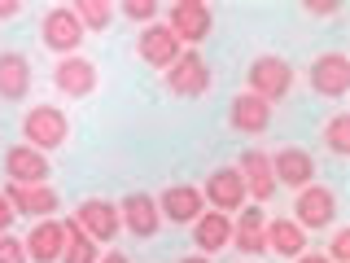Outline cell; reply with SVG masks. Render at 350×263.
<instances>
[{
	"mask_svg": "<svg viewBox=\"0 0 350 263\" xmlns=\"http://www.w3.org/2000/svg\"><path fill=\"white\" fill-rule=\"evenodd\" d=\"M293 84H298V71H293V62L280 58V53H258L245 71V92H254L258 101H267V105L284 101V97L293 92Z\"/></svg>",
	"mask_w": 350,
	"mask_h": 263,
	"instance_id": "1",
	"label": "cell"
},
{
	"mask_svg": "<svg viewBox=\"0 0 350 263\" xmlns=\"http://www.w3.org/2000/svg\"><path fill=\"white\" fill-rule=\"evenodd\" d=\"M293 224L302 228L306 237L311 233H328V228L342 219V202H337V189L333 184H306V189H298L293 193Z\"/></svg>",
	"mask_w": 350,
	"mask_h": 263,
	"instance_id": "2",
	"label": "cell"
},
{
	"mask_svg": "<svg viewBox=\"0 0 350 263\" xmlns=\"http://www.w3.org/2000/svg\"><path fill=\"white\" fill-rule=\"evenodd\" d=\"M211 84H215V71H211V62H206L197 49H184L180 58L162 71V88H167L171 97H180V101H197V97H206Z\"/></svg>",
	"mask_w": 350,
	"mask_h": 263,
	"instance_id": "3",
	"label": "cell"
},
{
	"mask_svg": "<svg viewBox=\"0 0 350 263\" xmlns=\"http://www.w3.org/2000/svg\"><path fill=\"white\" fill-rule=\"evenodd\" d=\"M70 140V114L62 105H31L22 114V145L49 153V149H62Z\"/></svg>",
	"mask_w": 350,
	"mask_h": 263,
	"instance_id": "4",
	"label": "cell"
},
{
	"mask_svg": "<svg viewBox=\"0 0 350 263\" xmlns=\"http://www.w3.org/2000/svg\"><path fill=\"white\" fill-rule=\"evenodd\" d=\"M306 84H311V92L324 97V101H342L350 92V58L342 49L315 53L311 66H306Z\"/></svg>",
	"mask_w": 350,
	"mask_h": 263,
	"instance_id": "5",
	"label": "cell"
},
{
	"mask_svg": "<svg viewBox=\"0 0 350 263\" xmlns=\"http://www.w3.org/2000/svg\"><path fill=\"white\" fill-rule=\"evenodd\" d=\"M83 36L88 31L79 27V18H75L70 5H53L49 14L40 18V44L49 53H57V58H75V53L83 49Z\"/></svg>",
	"mask_w": 350,
	"mask_h": 263,
	"instance_id": "6",
	"label": "cell"
},
{
	"mask_svg": "<svg viewBox=\"0 0 350 263\" xmlns=\"http://www.w3.org/2000/svg\"><path fill=\"white\" fill-rule=\"evenodd\" d=\"M167 27H171V36L189 49V44L211 40L215 14H211V5H206V0H175V5H167Z\"/></svg>",
	"mask_w": 350,
	"mask_h": 263,
	"instance_id": "7",
	"label": "cell"
},
{
	"mask_svg": "<svg viewBox=\"0 0 350 263\" xmlns=\"http://www.w3.org/2000/svg\"><path fill=\"white\" fill-rule=\"evenodd\" d=\"M158 215H162V224H171V228H189L197 215L206 211V197H202V184H189V180H180V184H167L158 197Z\"/></svg>",
	"mask_w": 350,
	"mask_h": 263,
	"instance_id": "8",
	"label": "cell"
},
{
	"mask_svg": "<svg viewBox=\"0 0 350 263\" xmlns=\"http://www.w3.org/2000/svg\"><path fill=\"white\" fill-rule=\"evenodd\" d=\"M96 84H101V71H96V62L83 58V53H75V58H57V66H53V88H57L62 97H70V101L92 97Z\"/></svg>",
	"mask_w": 350,
	"mask_h": 263,
	"instance_id": "9",
	"label": "cell"
},
{
	"mask_svg": "<svg viewBox=\"0 0 350 263\" xmlns=\"http://www.w3.org/2000/svg\"><path fill=\"white\" fill-rule=\"evenodd\" d=\"M271 175H276V189H306V184H315V175H320V167H315V153L302 149V145H280L276 153H271Z\"/></svg>",
	"mask_w": 350,
	"mask_h": 263,
	"instance_id": "10",
	"label": "cell"
},
{
	"mask_svg": "<svg viewBox=\"0 0 350 263\" xmlns=\"http://www.w3.org/2000/svg\"><path fill=\"white\" fill-rule=\"evenodd\" d=\"M70 219L96 241V246H105V241H114L123 233V224H118V202H109V197H83Z\"/></svg>",
	"mask_w": 350,
	"mask_h": 263,
	"instance_id": "11",
	"label": "cell"
},
{
	"mask_svg": "<svg viewBox=\"0 0 350 263\" xmlns=\"http://www.w3.org/2000/svg\"><path fill=\"white\" fill-rule=\"evenodd\" d=\"M5 197L18 219H53L62 211V193L53 184H5Z\"/></svg>",
	"mask_w": 350,
	"mask_h": 263,
	"instance_id": "12",
	"label": "cell"
},
{
	"mask_svg": "<svg viewBox=\"0 0 350 263\" xmlns=\"http://www.w3.org/2000/svg\"><path fill=\"white\" fill-rule=\"evenodd\" d=\"M237 175L245 184V197H254V206L276 197V175H271V153L267 149H241Z\"/></svg>",
	"mask_w": 350,
	"mask_h": 263,
	"instance_id": "13",
	"label": "cell"
},
{
	"mask_svg": "<svg viewBox=\"0 0 350 263\" xmlns=\"http://www.w3.org/2000/svg\"><path fill=\"white\" fill-rule=\"evenodd\" d=\"M118 224H123L136 241H153V237H158L162 233V215H158L153 193H127L123 202H118Z\"/></svg>",
	"mask_w": 350,
	"mask_h": 263,
	"instance_id": "14",
	"label": "cell"
},
{
	"mask_svg": "<svg viewBox=\"0 0 350 263\" xmlns=\"http://www.w3.org/2000/svg\"><path fill=\"white\" fill-rule=\"evenodd\" d=\"M228 127L237 136H262L271 127V105L241 88V92H232V101H228Z\"/></svg>",
	"mask_w": 350,
	"mask_h": 263,
	"instance_id": "15",
	"label": "cell"
},
{
	"mask_svg": "<svg viewBox=\"0 0 350 263\" xmlns=\"http://www.w3.org/2000/svg\"><path fill=\"white\" fill-rule=\"evenodd\" d=\"M5 175H9V184H49V175H53V167H49V153H40V149H31V145H9L5 149Z\"/></svg>",
	"mask_w": 350,
	"mask_h": 263,
	"instance_id": "16",
	"label": "cell"
},
{
	"mask_svg": "<svg viewBox=\"0 0 350 263\" xmlns=\"http://www.w3.org/2000/svg\"><path fill=\"white\" fill-rule=\"evenodd\" d=\"M180 53H184V44L171 36L167 22H149V27L140 31V40H136V58L145 66H153V71H167Z\"/></svg>",
	"mask_w": 350,
	"mask_h": 263,
	"instance_id": "17",
	"label": "cell"
},
{
	"mask_svg": "<svg viewBox=\"0 0 350 263\" xmlns=\"http://www.w3.org/2000/svg\"><path fill=\"white\" fill-rule=\"evenodd\" d=\"M202 197L211 202V211H224V215L241 211L245 206V184H241L237 167H215L202 184Z\"/></svg>",
	"mask_w": 350,
	"mask_h": 263,
	"instance_id": "18",
	"label": "cell"
},
{
	"mask_svg": "<svg viewBox=\"0 0 350 263\" xmlns=\"http://www.w3.org/2000/svg\"><path fill=\"white\" fill-rule=\"evenodd\" d=\"M62 241H66L62 219H36V224H31V233L22 237L27 263H62Z\"/></svg>",
	"mask_w": 350,
	"mask_h": 263,
	"instance_id": "19",
	"label": "cell"
},
{
	"mask_svg": "<svg viewBox=\"0 0 350 263\" xmlns=\"http://www.w3.org/2000/svg\"><path fill=\"white\" fill-rule=\"evenodd\" d=\"M189 228H193V246H197V255H206V259L232 246V215H224V211H202Z\"/></svg>",
	"mask_w": 350,
	"mask_h": 263,
	"instance_id": "20",
	"label": "cell"
},
{
	"mask_svg": "<svg viewBox=\"0 0 350 263\" xmlns=\"http://www.w3.org/2000/svg\"><path fill=\"white\" fill-rule=\"evenodd\" d=\"M31 92V62L18 49H0V101L18 105Z\"/></svg>",
	"mask_w": 350,
	"mask_h": 263,
	"instance_id": "21",
	"label": "cell"
},
{
	"mask_svg": "<svg viewBox=\"0 0 350 263\" xmlns=\"http://www.w3.org/2000/svg\"><path fill=\"white\" fill-rule=\"evenodd\" d=\"M262 228H267L262 206H241V219H232V250L237 255H267Z\"/></svg>",
	"mask_w": 350,
	"mask_h": 263,
	"instance_id": "22",
	"label": "cell"
},
{
	"mask_svg": "<svg viewBox=\"0 0 350 263\" xmlns=\"http://www.w3.org/2000/svg\"><path fill=\"white\" fill-rule=\"evenodd\" d=\"M262 241H267V255H276V259H298L302 250H306V233L293 219H267V228H262Z\"/></svg>",
	"mask_w": 350,
	"mask_h": 263,
	"instance_id": "23",
	"label": "cell"
},
{
	"mask_svg": "<svg viewBox=\"0 0 350 263\" xmlns=\"http://www.w3.org/2000/svg\"><path fill=\"white\" fill-rule=\"evenodd\" d=\"M62 228H66L62 263H96V259H101V246H96V241L88 237L79 224H75V219H62Z\"/></svg>",
	"mask_w": 350,
	"mask_h": 263,
	"instance_id": "24",
	"label": "cell"
},
{
	"mask_svg": "<svg viewBox=\"0 0 350 263\" xmlns=\"http://www.w3.org/2000/svg\"><path fill=\"white\" fill-rule=\"evenodd\" d=\"M70 9L83 31H109V22H114V5L109 0H75Z\"/></svg>",
	"mask_w": 350,
	"mask_h": 263,
	"instance_id": "25",
	"label": "cell"
},
{
	"mask_svg": "<svg viewBox=\"0 0 350 263\" xmlns=\"http://www.w3.org/2000/svg\"><path fill=\"white\" fill-rule=\"evenodd\" d=\"M320 140L333 158H346L350 153V114H328V123L320 127Z\"/></svg>",
	"mask_w": 350,
	"mask_h": 263,
	"instance_id": "26",
	"label": "cell"
},
{
	"mask_svg": "<svg viewBox=\"0 0 350 263\" xmlns=\"http://www.w3.org/2000/svg\"><path fill=\"white\" fill-rule=\"evenodd\" d=\"M114 9L127 22H145V27H149V22H158V14H162L158 0H123V5H114Z\"/></svg>",
	"mask_w": 350,
	"mask_h": 263,
	"instance_id": "27",
	"label": "cell"
},
{
	"mask_svg": "<svg viewBox=\"0 0 350 263\" xmlns=\"http://www.w3.org/2000/svg\"><path fill=\"white\" fill-rule=\"evenodd\" d=\"M328 263H350V228L333 224V237H328Z\"/></svg>",
	"mask_w": 350,
	"mask_h": 263,
	"instance_id": "28",
	"label": "cell"
},
{
	"mask_svg": "<svg viewBox=\"0 0 350 263\" xmlns=\"http://www.w3.org/2000/svg\"><path fill=\"white\" fill-rule=\"evenodd\" d=\"M0 263H27L22 237H14V233H0Z\"/></svg>",
	"mask_w": 350,
	"mask_h": 263,
	"instance_id": "29",
	"label": "cell"
},
{
	"mask_svg": "<svg viewBox=\"0 0 350 263\" xmlns=\"http://www.w3.org/2000/svg\"><path fill=\"white\" fill-rule=\"evenodd\" d=\"M306 14H311V18H333L337 14V9H342V5H337V0H306Z\"/></svg>",
	"mask_w": 350,
	"mask_h": 263,
	"instance_id": "30",
	"label": "cell"
},
{
	"mask_svg": "<svg viewBox=\"0 0 350 263\" xmlns=\"http://www.w3.org/2000/svg\"><path fill=\"white\" fill-rule=\"evenodd\" d=\"M14 224H18V215H14V206H9L5 189H0V233H14Z\"/></svg>",
	"mask_w": 350,
	"mask_h": 263,
	"instance_id": "31",
	"label": "cell"
},
{
	"mask_svg": "<svg viewBox=\"0 0 350 263\" xmlns=\"http://www.w3.org/2000/svg\"><path fill=\"white\" fill-rule=\"evenodd\" d=\"M22 9H27L22 0H0V22H14V18L22 14Z\"/></svg>",
	"mask_w": 350,
	"mask_h": 263,
	"instance_id": "32",
	"label": "cell"
},
{
	"mask_svg": "<svg viewBox=\"0 0 350 263\" xmlns=\"http://www.w3.org/2000/svg\"><path fill=\"white\" fill-rule=\"evenodd\" d=\"M289 263H328V255H324V250H302V255L289 259Z\"/></svg>",
	"mask_w": 350,
	"mask_h": 263,
	"instance_id": "33",
	"label": "cell"
},
{
	"mask_svg": "<svg viewBox=\"0 0 350 263\" xmlns=\"http://www.w3.org/2000/svg\"><path fill=\"white\" fill-rule=\"evenodd\" d=\"M96 263H131V259L123 255V250H105V255H101V259H96Z\"/></svg>",
	"mask_w": 350,
	"mask_h": 263,
	"instance_id": "34",
	"label": "cell"
},
{
	"mask_svg": "<svg viewBox=\"0 0 350 263\" xmlns=\"http://www.w3.org/2000/svg\"><path fill=\"white\" fill-rule=\"evenodd\" d=\"M175 263H215V259H206V255H184V259H175Z\"/></svg>",
	"mask_w": 350,
	"mask_h": 263,
	"instance_id": "35",
	"label": "cell"
}]
</instances>
